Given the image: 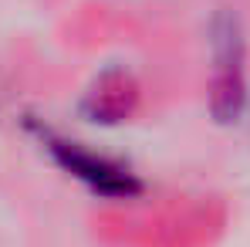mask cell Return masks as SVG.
<instances>
[{
  "mask_svg": "<svg viewBox=\"0 0 250 247\" xmlns=\"http://www.w3.org/2000/svg\"><path fill=\"white\" fill-rule=\"evenodd\" d=\"M51 153H54V159L64 166L71 176H78L82 183H88V186H91L95 193H102V197L128 200V197H135V193L142 190L139 180H135L125 166L112 163V159H105V156H98V153H88L78 142L51 139Z\"/></svg>",
  "mask_w": 250,
  "mask_h": 247,
  "instance_id": "cell-2",
  "label": "cell"
},
{
  "mask_svg": "<svg viewBox=\"0 0 250 247\" xmlns=\"http://www.w3.org/2000/svg\"><path fill=\"white\" fill-rule=\"evenodd\" d=\"M135 105V85L122 75H105L84 98V115L91 122H122Z\"/></svg>",
  "mask_w": 250,
  "mask_h": 247,
  "instance_id": "cell-3",
  "label": "cell"
},
{
  "mask_svg": "<svg viewBox=\"0 0 250 247\" xmlns=\"http://www.w3.org/2000/svg\"><path fill=\"white\" fill-rule=\"evenodd\" d=\"M213 58H216V78L209 91V109L216 122H237L247 105L244 88V38L240 24L230 14H220L213 21Z\"/></svg>",
  "mask_w": 250,
  "mask_h": 247,
  "instance_id": "cell-1",
  "label": "cell"
}]
</instances>
